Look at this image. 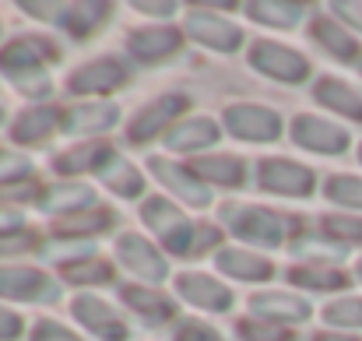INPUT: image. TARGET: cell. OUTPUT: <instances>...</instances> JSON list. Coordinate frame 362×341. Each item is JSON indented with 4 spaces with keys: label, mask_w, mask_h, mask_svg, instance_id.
Segmentation results:
<instances>
[{
    "label": "cell",
    "mask_w": 362,
    "mask_h": 341,
    "mask_svg": "<svg viewBox=\"0 0 362 341\" xmlns=\"http://www.w3.org/2000/svg\"><path fill=\"white\" fill-rule=\"evenodd\" d=\"M141 215H144V222L155 229V236H158L169 250H176V253H190V250H194V246H190V222H187L169 201L151 197V201L141 208Z\"/></svg>",
    "instance_id": "6da1fadb"
},
{
    "label": "cell",
    "mask_w": 362,
    "mask_h": 341,
    "mask_svg": "<svg viewBox=\"0 0 362 341\" xmlns=\"http://www.w3.org/2000/svg\"><path fill=\"white\" fill-rule=\"evenodd\" d=\"M250 60H253L257 71H264V74H271L278 81H303L310 74L306 57H299L296 50H285L278 42H257L253 53H250Z\"/></svg>",
    "instance_id": "7a4b0ae2"
},
{
    "label": "cell",
    "mask_w": 362,
    "mask_h": 341,
    "mask_svg": "<svg viewBox=\"0 0 362 341\" xmlns=\"http://www.w3.org/2000/svg\"><path fill=\"white\" fill-rule=\"evenodd\" d=\"M257 180L264 190L271 194H292V197H306L313 190V173L306 166H296V162H285V158H267L260 169H257Z\"/></svg>",
    "instance_id": "3957f363"
},
{
    "label": "cell",
    "mask_w": 362,
    "mask_h": 341,
    "mask_svg": "<svg viewBox=\"0 0 362 341\" xmlns=\"http://www.w3.org/2000/svg\"><path fill=\"white\" fill-rule=\"evenodd\" d=\"M226 222L243 239H253V243H264V246L281 243V222L264 208H226Z\"/></svg>",
    "instance_id": "277c9868"
},
{
    "label": "cell",
    "mask_w": 362,
    "mask_h": 341,
    "mask_svg": "<svg viewBox=\"0 0 362 341\" xmlns=\"http://www.w3.org/2000/svg\"><path fill=\"white\" fill-rule=\"evenodd\" d=\"M187 32H190L197 42H204V46H211V50H222V53L236 50L243 39V32L233 21H226V18H218V14H208V11H194V14L187 18Z\"/></svg>",
    "instance_id": "5b68a950"
},
{
    "label": "cell",
    "mask_w": 362,
    "mask_h": 341,
    "mask_svg": "<svg viewBox=\"0 0 362 341\" xmlns=\"http://www.w3.org/2000/svg\"><path fill=\"white\" fill-rule=\"evenodd\" d=\"M226 123L233 127V134L243 141H274L278 130H281V120L271 110H260V106H233L226 113Z\"/></svg>",
    "instance_id": "8992f818"
},
{
    "label": "cell",
    "mask_w": 362,
    "mask_h": 341,
    "mask_svg": "<svg viewBox=\"0 0 362 341\" xmlns=\"http://www.w3.org/2000/svg\"><path fill=\"white\" fill-rule=\"evenodd\" d=\"M292 134L303 148H313V151H345L349 148V134L327 120H317V116H299L292 123Z\"/></svg>",
    "instance_id": "52a82bcc"
},
{
    "label": "cell",
    "mask_w": 362,
    "mask_h": 341,
    "mask_svg": "<svg viewBox=\"0 0 362 341\" xmlns=\"http://www.w3.org/2000/svg\"><path fill=\"white\" fill-rule=\"evenodd\" d=\"M117 250H120V260L134 274H141V278H148V282H162V278H165V260H162L141 236H134V232L120 236Z\"/></svg>",
    "instance_id": "ba28073f"
},
{
    "label": "cell",
    "mask_w": 362,
    "mask_h": 341,
    "mask_svg": "<svg viewBox=\"0 0 362 341\" xmlns=\"http://www.w3.org/2000/svg\"><path fill=\"white\" fill-rule=\"evenodd\" d=\"M57 57V50L46 39H18L0 53V67L14 74H28V71H42V60Z\"/></svg>",
    "instance_id": "9c48e42d"
},
{
    "label": "cell",
    "mask_w": 362,
    "mask_h": 341,
    "mask_svg": "<svg viewBox=\"0 0 362 341\" xmlns=\"http://www.w3.org/2000/svg\"><path fill=\"white\" fill-rule=\"evenodd\" d=\"M183 110H187V99H183V96H165V99L151 103L148 110H141V113L134 116V123H130V141H148V137H155L158 130L169 127L173 116H180Z\"/></svg>",
    "instance_id": "30bf717a"
},
{
    "label": "cell",
    "mask_w": 362,
    "mask_h": 341,
    "mask_svg": "<svg viewBox=\"0 0 362 341\" xmlns=\"http://www.w3.org/2000/svg\"><path fill=\"white\" fill-rule=\"evenodd\" d=\"M74 317L81 320V324H88L99 338L106 341H123L127 338V328H123V320L103 303V299H92V296H81L78 303H74Z\"/></svg>",
    "instance_id": "8fae6325"
},
{
    "label": "cell",
    "mask_w": 362,
    "mask_h": 341,
    "mask_svg": "<svg viewBox=\"0 0 362 341\" xmlns=\"http://www.w3.org/2000/svg\"><path fill=\"white\" fill-rule=\"evenodd\" d=\"M0 296L7 299H39V296H53V285L42 278V271L32 267H4L0 271Z\"/></svg>",
    "instance_id": "7c38bea8"
},
{
    "label": "cell",
    "mask_w": 362,
    "mask_h": 341,
    "mask_svg": "<svg viewBox=\"0 0 362 341\" xmlns=\"http://www.w3.org/2000/svg\"><path fill=\"white\" fill-rule=\"evenodd\" d=\"M180 292H183V299H190L194 306H204V310H229L233 306L229 289L218 285L215 278H204V274L180 278Z\"/></svg>",
    "instance_id": "4fadbf2b"
},
{
    "label": "cell",
    "mask_w": 362,
    "mask_h": 341,
    "mask_svg": "<svg viewBox=\"0 0 362 341\" xmlns=\"http://www.w3.org/2000/svg\"><path fill=\"white\" fill-rule=\"evenodd\" d=\"M123 78H127V71L120 60H99V64L81 67L71 78V88L74 92H113L117 85H123Z\"/></svg>",
    "instance_id": "5bb4252c"
},
{
    "label": "cell",
    "mask_w": 362,
    "mask_h": 341,
    "mask_svg": "<svg viewBox=\"0 0 362 341\" xmlns=\"http://www.w3.org/2000/svg\"><path fill=\"white\" fill-rule=\"evenodd\" d=\"M180 46V32L176 28H141L130 35V50L141 60H162Z\"/></svg>",
    "instance_id": "9a60e30c"
},
{
    "label": "cell",
    "mask_w": 362,
    "mask_h": 341,
    "mask_svg": "<svg viewBox=\"0 0 362 341\" xmlns=\"http://www.w3.org/2000/svg\"><path fill=\"white\" fill-rule=\"evenodd\" d=\"M151 169H155L158 180H165V183H169L183 201H190L194 208H204V204H208V190H204L187 169H180V166H173V162H165V158H155Z\"/></svg>",
    "instance_id": "2e32d148"
},
{
    "label": "cell",
    "mask_w": 362,
    "mask_h": 341,
    "mask_svg": "<svg viewBox=\"0 0 362 341\" xmlns=\"http://www.w3.org/2000/svg\"><path fill=\"white\" fill-rule=\"evenodd\" d=\"M253 313L257 317H267V320H278V324H288V320H306L310 317V306L303 299H292V296H278V292H267V296H253Z\"/></svg>",
    "instance_id": "e0dca14e"
},
{
    "label": "cell",
    "mask_w": 362,
    "mask_h": 341,
    "mask_svg": "<svg viewBox=\"0 0 362 341\" xmlns=\"http://www.w3.org/2000/svg\"><path fill=\"white\" fill-rule=\"evenodd\" d=\"M113 120H117V106L92 103V106H78V110H71L64 123H67V130H74V134H103V130L113 127Z\"/></svg>",
    "instance_id": "ac0fdd59"
},
{
    "label": "cell",
    "mask_w": 362,
    "mask_h": 341,
    "mask_svg": "<svg viewBox=\"0 0 362 341\" xmlns=\"http://www.w3.org/2000/svg\"><path fill=\"white\" fill-rule=\"evenodd\" d=\"M215 141H218V127H215L211 120H190V123L176 127V130L165 137V144L176 148V151H197V148H208V144H215Z\"/></svg>",
    "instance_id": "d6986e66"
},
{
    "label": "cell",
    "mask_w": 362,
    "mask_h": 341,
    "mask_svg": "<svg viewBox=\"0 0 362 341\" xmlns=\"http://www.w3.org/2000/svg\"><path fill=\"white\" fill-rule=\"evenodd\" d=\"M317 103H324V106H331V110H338V113L352 116V120H362V96L356 88H349L345 81H334V78L320 81V85H317Z\"/></svg>",
    "instance_id": "ffe728a7"
},
{
    "label": "cell",
    "mask_w": 362,
    "mask_h": 341,
    "mask_svg": "<svg viewBox=\"0 0 362 341\" xmlns=\"http://www.w3.org/2000/svg\"><path fill=\"white\" fill-rule=\"evenodd\" d=\"M218 267L226 274H236V278H246V282H257V278H267L274 267L271 260L257 257V253H246V250H222L218 253Z\"/></svg>",
    "instance_id": "44dd1931"
},
{
    "label": "cell",
    "mask_w": 362,
    "mask_h": 341,
    "mask_svg": "<svg viewBox=\"0 0 362 341\" xmlns=\"http://www.w3.org/2000/svg\"><path fill=\"white\" fill-rule=\"evenodd\" d=\"M313 35L327 46V53H334L338 60H356L359 57V42L338 25V21H331V18H320V21H313Z\"/></svg>",
    "instance_id": "7402d4cb"
},
{
    "label": "cell",
    "mask_w": 362,
    "mask_h": 341,
    "mask_svg": "<svg viewBox=\"0 0 362 341\" xmlns=\"http://www.w3.org/2000/svg\"><path fill=\"white\" fill-rule=\"evenodd\" d=\"M57 120H60V113L53 106L28 110L25 116H18V123H14V141H21V144L42 141V137H49V130L57 127Z\"/></svg>",
    "instance_id": "603a6c76"
},
{
    "label": "cell",
    "mask_w": 362,
    "mask_h": 341,
    "mask_svg": "<svg viewBox=\"0 0 362 341\" xmlns=\"http://www.w3.org/2000/svg\"><path fill=\"white\" fill-rule=\"evenodd\" d=\"M194 173L211 180V183H226V187H236L243 180V162L233 155H215V158H197L194 162Z\"/></svg>",
    "instance_id": "cb8c5ba5"
},
{
    "label": "cell",
    "mask_w": 362,
    "mask_h": 341,
    "mask_svg": "<svg viewBox=\"0 0 362 341\" xmlns=\"http://www.w3.org/2000/svg\"><path fill=\"white\" fill-rule=\"evenodd\" d=\"M99 176H103L106 187H113L123 197H137L141 187H144V183H141V173H137L130 162H123V158H110V162L99 169Z\"/></svg>",
    "instance_id": "d4e9b609"
},
{
    "label": "cell",
    "mask_w": 362,
    "mask_h": 341,
    "mask_svg": "<svg viewBox=\"0 0 362 341\" xmlns=\"http://www.w3.org/2000/svg\"><path fill=\"white\" fill-rule=\"evenodd\" d=\"M110 158H113V151L106 144H85V148H74V151L60 155L57 169L60 173H85V169H103Z\"/></svg>",
    "instance_id": "484cf974"
},
{
    "label": "cell",
    "mask_w": 362,
    "mask_h": 341,
    "mask_svg": "<svg viewBox=\"0 0 362 341\" xmlns=\"http://www.w3.org/2000/svg\"><path fill=\"white\" fill-rule=\"evenodd\" d=\"M123 299H127L137 313H144L148 320H165V317L173 313L169 299H162V296H155V292H148V289H137V285H127V289H123Z\"/></svg>",
    "instance_id": "4316f807"
},
{
    "label": "cell",
    "mask_w": 362,
    "mask_h": 341,
    "mask_svg": "<svg viewBox=\"0 0 362 341\" xmlns=\"http://www.w3.org/2000/svg\"><path fill=\"white\" fill-rule=\"evenodd\" d=\"M250 14H253L257 21H267V25L288 28V25L299 21L303 7H299V4H271V0H264V4H250Z\"/></svg>",
    "instance_id": "83f0119b"
},
{
    "label": "cell",
    "mask_w": 362,
    "mask_h": 341,
    "mask_svg": "<svg viewBox=\"0 0 362 341\" xmlns=\"http://www.w3.org/2000/svg\"><path fill=\"white\" fill-rule=\"evenodd\" d=\"M110 226V212L106 208H95V212H71V215H64L57 229L60 232H67V236H74V232H99V229Z\"/></svg>",
    "instance_id": "f1b7e54d"
},
{
    "label": "cell",
    "mask_w": 362,
    "mask_h": 341,
    "mask_svg": "<svg viewBox=\"0 0 362 341\" xmlns=\"http://www.w3.org/2000/svg\"><path fill=\"white\" fill-rule=\"evenodd\" d=\"M103 14H110V7L106 4H78V7H67L64 11V21L60 25H67L71 32H88V28H95L99 21H103Z\"/></svg>",
    "instance_id": "f546056e"
},
{
    "label": "cell",
    "mask_w": 362,
    "mask_h": 341,
    "mask_svg": "<svg viewBox=\"0 0 362 341\" xmlns=\"http://www.w3.org/2000/svg\"><path fill=\"white\" fill-rule=\"evenodd\" d=\"M46 208H53V212H60L64 208V215H71V208H81V204H92V190L88 187H53L49 194H46V201H42Z\"/></svg>",
    "instance_id": "4dcf8cb0"
},
{
    "label": "cell",
    "mask_w": 362,
    "mask_h": 341,
    "mask_svg": "<svg viewBox=\"0 0 362 341\" xmlns=\"http://www.w3.org/2000/svg\"><path fill=\"white\" fill-rule=\"evenodd\" d=\"M292 282L310 285V289H341L345 285V271H331V267H296Z\"/></svg>",
    "instance_id": "1f68e13d"
},
{
    "label": "cell",
    "mask_w": 362,
    "mask_h": 341,
    "mask_svg": "<svg viewBox=\"0 0 362 341\" xmlns=\"http://www.w3.org/2000/svg\"><path fill=\"white\" fill-rule=\"evenodd\" d=\"M327 197L345 208H362V180L359 176H334L327 183Z\"/></svg>",
    "instance_id": "d6a6232c"
},
{
    "label": "cell",
    "mask_w": 362,
    "mask_h": 341,
    "mask_svg": "<svg viewBox=\"0 0 362 341\" xmlns=\"http://www.w3.org/2000/svg\"><path fill=\"white\" fill-rule=\"evenodd\" d=\"M324 317L338 328H362V299L352 296V299H338L324 310Z\"/></svg>",
    "instance_id": "836d02e7"
},
{
    "label": "cell",
    "mask_w": 362,
    "mask_h": 341,
    "mask_svg": "<svg viewBox=\"0 0 362 341\" xmlns=\"http://www.w3.org/2000/svg\"><path fill=\"white\" fill-rule=\"evenodd\" d=\"M67 271V278L71 282H110V264H103V260H85V264H71V267H64Z\"/></svg>",
    "instance_id": "e575fe53"
},
{
    "label": "cell",
    "mask_w": 362,
    "mask_h": 341,
    "mask_svg": "<svg viewBox=\"0 0 362 341\" xmlns=\"http://www.w3.org/2000/svg\"><path fill=\"white\" fill-rule=\"evenodd\" d=\"M240 331L246 341H292L288 328H271V324H253V320H243Z\"/></svg>",
    "instance_id": "d590c367"
},
{
    "label": "cell",
    "mask_w": 362,
    "mask_h": 341,
    "mask_svg": "<svg viewBox=\"0 0 362 341\" xmlns=\"http://www.w3.org/2000/svg\"><path fill=\"white\" fill-rule=\"evenodd\" d=\"M324 229L331 232V236H338V239H345V243H362V219H341V215H331Z\"/></svg>",
    "instance_id": "8d00e7d4"
},
{
    "label": "cell",
    "mask_w": 362,
    "mask_h": 341,
    "mask_svg": "<svg viewBox=\"0 0 362 341\" xmlns=\"http://www.w3.org/2000/svg\"><path fill=\"white\" fill-rule=\"evenodd\" d=\"M176 341H222L211 328H204V324H194V320H187L180 331H176Z\"/></svg>",
    "instance_id": "74e56055"
},
{
    "label": "cell",
    "mask_w": 362,
    "mask_h": 341,
    "mask_svg": "<svg viewBox=\"0 0 362 341\" xmlns=\"http://www.w3.org/2000/svg\"><path fill=\"white\" fill-rule=\"evenodd\" d=\"M28 173V162L25 158H14V155H4L0 151V180H14V176H25Z\"/></svg>",
    "instance_id": "f35d334b"
},
{
    "label": "cell",
    "mask_w": 362,
    "mask_h": 341,
    "mask_svg": "<svg viewBox=\"0 0 362 341\" xmlns=\"http://www.w3.org/2000/svg\"><path fill=\"white\" fill-rule=\"evenodd\" d=\"M32 341H81V338H74L71 331H64V328H57V324H39Z\"/></svg>",
    "instance_id": "ab89813d"
},
{
    "label": "cell",
    "mask_w": 362,
    "mask_h": 341,
    "mask_svg": "<svg viewBox=\"0 0 362 341\" xmlns=\"http://www.w3.org/2000/svg\"><path fill=\"white\" fill-rule=\"evenodd\" d=\"M35 194H39V187H35V183H4V187H0V197L28 201V197H35Z\"/></svg>",
    "instance_id": "60d3db41"
},
{
    "label": "cell",
    "mask_w": 362,
    "mask_h": 341,
    "mask_svg": "<svg viewBox=\"0 0 362 341\" xmlns=\"http://www.w3.org/2000/svg\"><path fill=\"white\" fill-rule=\"evenodd\" d=\"M334 14H341L349 25H356L362 32V4H334Z\"/></svg>",
    "instance_id": "b9f144b4"
},
{
    "label": "cell",
    "mask_w": 362,
    "mask_h": 341,
    "mask_svg": "<svg viewBox=\"0 0 362 341\" xmlns=\"http://www.w3.org/2000/svg\"><path fill=\"white\" fill-rule=\"evenodd\" d=\"M18 331H21V320L0 306V338H18Z\"/></svg>",
    "instance_id": "7bdbcfd3"
},
{
    "label": "cell",
    "mask_w": 362,
    "mask_h": 341,
    "mask_svg": "<svg viewBox=\"0 0 362 341\" xmlns=\"http://www.w3.org/2000/svg\"><path fill=\"white\" fill-rule=\"evenodd\" d=\"M32 243H35L32 236H11V239L4 236V239H0V253H14V250H28Z\"/></svg>",
    "instance_id": "ee69618b"
},
{
    "label": "cell",
    "mask_w": 362,
    "mask_h": 341,
    "mask_svg": "<svg viewBox=\"0 0 362 341\" xmlns=\"http://www.w3.org/2000/svg\"><path fill=\"white\" fill-rule=\"evenodd\" d=\"M137 11H148V14H173L176 7H173V4H137Z\"/></svg>",
    "instance_id": "f6af8a7d"
},
{
    "label": "cell",
    "mask_w": 362,
    "mask_h": 341,
    "mask_svg": "<svg viewBox=\"0 0 362 341\" xmlns=\"http://www.w3.org/2000/svg\"><path fill=\"white\" fill-rule=\"evenodd\" d=\"M21 222L14 219V215H0V232H7V229H18Z\"/></svg>",
    "instance_id": "bcb514c9"
},
{
    "label": "cell",
    "mask_w": 362,
    "mask_h": 341,
    "mask_svg": "<svg viewBox=\"0 0 362 341\" xmlns=\"http://www.w3.org/2000/svg\"><path fill=\"white\" fill-rule=\"evenodd\" d=\"M317 341H359V338H349V335H320Z\"/></svg>",
    "instance_id": "7dc6e473"
},
{
    "label": "cell",
    "mask_w": 362,
    "mask_h": 341,
    "mask_svg": "<svg viewBox=\"0 0 362 341\" xmlns=\"http://www.w3.org/2000/svg\"><path fill=\"white\" fill-rule=\"evenodd\" d=\"M359 278H362V260H359Z\"/></svg>",
    "instance_id": "c3c4849f"
},
{
    "label": "cell",
    "mask_w": 362,
    "mask_h": 341,
    "mask_svg": "<svg viewBox=\"0 0 362 341\" xmlns=\"http://www.w3.org/2000/svg\"><path fill=\"white\" fill-rule=\"evenodd\" d=\"M359 155H362V151H359Z\"/></svg>",
    "instance_id": "681fc988"
}]
</instances>
